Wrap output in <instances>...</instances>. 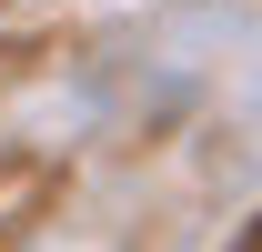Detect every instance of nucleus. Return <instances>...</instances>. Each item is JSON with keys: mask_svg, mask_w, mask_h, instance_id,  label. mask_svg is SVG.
<instances>
[]
</instances>
